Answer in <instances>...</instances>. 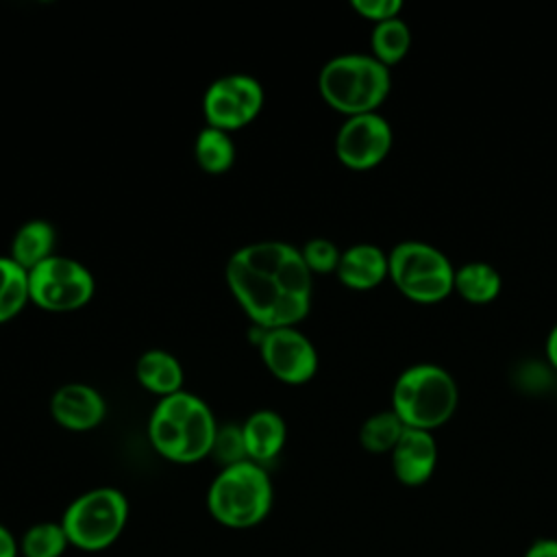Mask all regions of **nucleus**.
<instances>
[{
    "mask_svg": "<svg viewBox=\"0 0 557 557\" xmlns=\"http://www.w3.org/2000/svg\"><path fill=\"white\" fill-rule=\"evenodd\" d=\"M503 278L487 261H466L455 268V294L470 305H487L498 298Z\"/></svg>",
    "mask_w": 557,
    "mask_h": 557,
    "instance_id": "18",
    "label": "nucleus"
},
{
    "mask_svg": "<svg viewBox=\"0 0 557 557\" xmlns=\"http://www.w3.org/2000/svg\"><path fill=\"white\" fill-rule=\"evenodd\" d=\"M96 294L91 270L78 259L52 255L28 272L30 302L50 313H67L85 307Z\"/></svg>",
    "mask_w": 557,
    "mask_h": 557,
    "instance_id": "8",
    "label": "nucleus"
},
{
    "mask_svg": "<svg viewBox=\"0 0 557 557\" xmlns=\"http://www.w3.org/2000/svg\"><path fill=\"white\" fill-rule=\"evenodd\" d=\"M300 255H302L307 268L311 270V274H329V272L337 270L342 250L337 248L335 242H331L326 237H311L300 248Z\"/></svg>",
    "mask_w": 557,
    "mask_h": 557,
    "instance_id": "25",
    "label": "nucleus"
},
{
    "mask_svg": "<svg viewBox=\"0 0 557 557\" xmlns=\"http://www.w3.org/2000/svg\"><path fill=\"white\" fill-rule=\"evenodd\" d=\"M70 546V540L61 522H37L26 529L20 540L22 557H61Z\"/></svg>",
    "mask_w": 557,
    "mask_h": 557,
    "instance_id": "23",
    "label": "nucleus"
},
{
    "mask_svg": "<svg viewBox=\"0 0 557 557\" xmlns=\"http://www.w3.org/2000/svg\"><path fill=\"white\" fill-rule=\"evenodd\" d=\"M459 405L455 376L437 363L405 368L392 387V411L407 429L435 431L446 424Z\"/></svg>",
    "mask_w": 557,
    "mask_h": 557,
    "instance_id": "4",
    "label": "nucleus"
},
{
    "mask_svg": "<svg viewBox=\"0 0 557 557\" xmlns=\"http://www.w3.org/2000/svg\"><path fill=\"white\" fill-rule=\"evenodd\" d=\"M263 107L261 83L244 72L215 78L202 94V115L207 126L233 133L259 115Z\"/></svg>",
    "mask_w": 557,
    "mask_h": 557,
    "instance_id": "9",
    "label": "nucleus"
},
{
    "mask_svg": "<svg viewBox=\"0 0 557 557\" xmlns=\"http://www.w3.org/2000/svg\"><path fill=\"white\" fill-rule=\"evenodd\" d=\"M392 470L398 483L407 487L424 485L437 468V442L431 431L405 429L389 453Z\"/></svg>",
    "mask_w": 557,
    "mask_h": 557,
    "instance_id": "13",
    "label": "nucleus"
},
{
    "mask_svg": "<svg viewBox=\"0 0 557 557\" xmlns=\"http://www.w3.org/2000/svg\"><path fill=\"white\" fill-rule=\"evenodd\" d=\"M218 420L196 394L181 389L159 398L148 418L152 448L172 463H196L211 455Z\"/></svg>",
    "mask_w": 557,
    "mask_h": 557,
    "instance_id": "2",
    "label": "nucleus"
},
{
    "mask_svg": "<svg viewBox=\"0 0 557 557\" xmlns=\"http://www.w3.org/2000/svg\"><path fill=\"white\" fill-rule=\"evenodd\" d=\"M405 424L400 422V418L392 411H376L370 418H366V422L359 429V444L363 450L372 453V455H383V453H392L394 446L398 444L400 435L405 433Z\"/></svg>",
    "mask_w": 557,
    "mask_h": 557,
    "instance_id": "22",
    "label": "nucleus"
},
{
    "mask_svg": "<svg viewBox=\"0 0 557 557\" xmlns=\"http://www.w3.org/2000/svg\"><path fill=\"white\" fill-rule=\"evenodd\" d=\"M389 281L411 302L435 305L455 292V265L433 244L398 242L389 252Z\"/></svg>",
    "mask_w": 557,
    "mask_h": 557,
    "instance_id": "6",
    "label": "nucleus"
},
{
    "mask_svg": "<svg viewBox=\"0 0 557 557\" xmlns=\"http://www.w3.org/2000/svg\"><path fill=\"white\" fill-rule=\"evenodd\" d=\"M337 278L348 289L368 292L379 287L385 278H389V259L387 252L368 242H359L342 250L337 270Z\"/></svg>",
    "mask_w": 557,
    "mask_h": 557,
    "instance_id": "14",
    "label": "nucleus"
},
{
    "mask_svg": "<svg viewBox=\"0 0 557 557\" xmlns=\"http://www.w3.org/2000/svg\"><path fill=\"white\" fill-rule=\"evenodd\" d=\"M17 555H20V542L4 524H0V557H17Z\"/></svg>",
    "mask_w": 557,
    "mask_h": 557,
    "instance_id": "28",
    "label": "nucleus"
},
{
    "mask_svg": "<svg viewBox=\"0 0 557 557\" xmlns=\"http://www.w3.org/2000/svg\"><path fill=\"white\" fill-rule=\"evenodd\" d=\"M30 302L28 272L9 255H0V324L13 320Z\"/></svg>",
    "mask_w": 557,
    "mask_h": 557,
    "instance_id": "21",
    "label": "nucleus"
},
{
    "mask_svg": "<svg viewBox=\"0 0 557 557\" xmlns=\"http://www.w3.org/2000/svg\"><path fill=\"white\" fill-rule=\"evenodd\" d=\"M128 522V500L117 487H94L78 494L63 511L61 527L70 546L100 553L117 542Z\"/></svg>",
    "mask_w": 557,
    "mask_h": 557,
    "instance_id": "7",
    "label": "nucleus"
},
{
    "mask_svg": "<svg viewBox=\"0 0 557 557\" xmlns=\"http://www.w3.org/2000/svg\"><path fill=\"white\" fill-rule=\"evenodd\" d=\"M350 7L363 17L370 20L372 24L400 17L403 2L400 0H352Z\"/></svg>",
    "mask_w": 557,
    "mask_h": 557,
    "instance_id": "26",
    "label": "nucleus"
},
{
    "mask_svg": "<svg viewBox=\"0 0 557 557\" xmlns=\"http://www.w3.org/2000/svg\"><path fill=\"white\" fill-rule=\"evenodd\" d=\"M242 433H244L248 459L259 466H265L268 461H272L287 442V424L281 418V413L272 409L252 411L244 420Z\"/></svg>",
    "mask_w": 557,
    "mask_h": 557,
    "instance_id": "15",
    "label": "nucleus"
},
{
    "mask_svg": "<svg viewBox=\"0 0 557 557\" xmlns=\"http://www.w3.org/2000/svg\"><path fill=\"white\" fill-rule=\"evenodd\" d=\"M522 557H557V540L544 537V540H535Z\"/></svg>",
    "mask_w": 557,
    "mask_h": 557,
    "instance_id": "27",
    "label": "nucleus"
},
{
    "mask_svg": "<svg viewBox=\"0 0 557 557\" xmlns=\"http://www.w3.org/2000/svg\"><path fill=\"white\" fill-rule=\"evenodd\" d=\"M135 376L144 389L157 394L159 398L181 392L185 381L181 361L163 348H150L141 352L135 366Z\"/></svg>",
    "mask_w": 557,
    "mask_h": 557,
    "instance_id": "16",
    "label": "nucleus"
},
{
    "mask_svg": "<svg viewBox=\"0 0 557 557\" xmlns=\"http://www.w3.org/2000/svg\"><path fill=\"white\" fill-rule=\"evenodd\" d=\"M209 457L215 459L222 468L246 461L248 453H246L242 424H218Z\"/></svg>",
    "mask_w": 557,
    "mask_h": 557,
    "instance_id": "24",
    "label": "nucleus"
},
{
    "mask_svg": "<svg viewBox=\"0 0 557 557\" xmlns=\"http://www.w3.org/2000/svg\"><path fill=\"white\" fill-rule=\"evenodd\" d=\"M274 503L268 470L250 459L220 468L207 490L211 518L228 529H250L263 522Z\"/></svg>",
    "mask_w": 557,
    "mask_h": 557,
    "instance_id": "5",
    "label": "nucleus"
},
{
    "mask_svg": "<svg viewBox=\"0 0 557 557\" xmlns=\"http://www.w3.org/2000/svg\"><path fill=\"white\" fill-rule=\"evenodd\" d=\"M411 48V30L403 17H392L372 26L370 54L385 67L400 63Z\"/></svg>",
    "mask_w": 557,
    "mask_h": 557,
    "instance_id": "20",
    "label": "nucleus"
},
{
    "mask_svg": "<svg viewBox=\"0 0 557 557\" xmlns=\"http://www.w3.org/2000/svg\"><path fill=\"white\" fill-rule=\"evenodd\" d=\"M544 355H546V361L553 370H557V324L548 331L546 335V344H544Z\"/></svg>",
    "mask_w": 557,
    "mask_h": 557,
    "instance_id": "29",
    "label": "nucleus"
},
{
    "mask_svg": "<svg viewBox=\"0 0 557 557\" xmlns=\"http://www.w3.org/2000/svg\"><path fill=\"white\" fill-rule=\"evenodd\" d=\"M54 244H57V231L48 220H28L15 231L11 239L9 257L20 268L30 272L41 261L54 255Z\"/></svg>",
    "mask_w": 557,
    "mask_h": 557,
    "instance_id": "17",
    "label": "nucleus"
},
{
    "mask_svg": "<svg viewBox=\"0 0 557 557\" xmlns=\"http://www.w3.org/2000/svg\"><path fill=\"white\" fill-rule=\"evenodd\" d=\"M224 278L252 326H298L311 311L313 274L294 244H246L228 257Z\"/></svg>",
    "mask_w": 557,
    "mask_h": 557,
    "instance_id": "1",
    "label": "nucleus"
},
{
    "mask_svg": "<svg viewBox=\"0 0 557 557\" xmlns=\"http://www.w3.org/2000/svg\"><path fill=\"white\" fill-rule=\"evenodd\" d=\"M52 420L67 431H91L107 416L102 394L87 383H65L50 398Z\"/></svg>",
    "mask_w": 557,
    "mask_h": 557,
    "instance_id": "12",
    "label": "nucleus"
},
{
    "mask_svg": "<svg viewBox=\"0 0 557 557\" xmlns=\"http://www.w3.org/2000/svg\"><path fill=\"white\" fill-rule=\"evenodd\" d=\"M257 348L268 372L281 383L305 385L318 372V350L298 326L259 329Z\"/></svg>",
    "mask_w": 557,
    "mask_h": 557,
    "instance_id": "10",
    "label": "nucleus"
},
{
    "mask_svg": "<svg viewBox=\"0 0 557 557\" xmlns=\"http://www.w3.org/2000/svg\"><path fill=\"white\" fill-rule=\"evenodd\" d=\"M237 157L235 141L231 139V133L205 126L196 135L194 141V159L207 174H224L233 168Z\"/></svg>",
    "mask_w": 557,
    "mask_h": 557,
    "instance_id": "19",
    "label": "nucleus"
},
{
    "mask_svg": "<svg viewBox=\"0 0 557 557\" xmlns=\"http://www.w3.org/2000/svg\"><path fill=\"white\" fill-rule=\"evenodd\" d=\"M392 74L370 52H342L331 57L318 74L322 100L337 113L350 117L374 113L387 100Z\"/></svg>",
    "mask_w": 557,
    "mask_h": 557,
    "instance_id": "3",
    "label": "nucleus"
},
{
    "mask_svg": "<svg viewBox=\"0 0 557 557\" xmlns=\"http://www.w3.org/2000/svg\"><path fill=\"white\" fill-rule=\"evenodd\" d=\"M394 131L379 111L350 115L335 133V157L348 170H372L392 150Z\"/></svg>",
    "mask_w": 557,
    "mask_h": 557,
    "instance_id": "11",
    "label": "nucleus"
}]
</instances>
